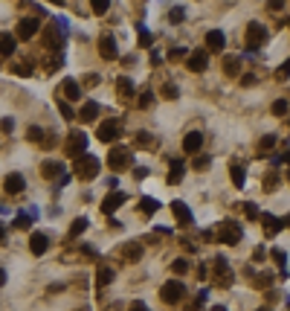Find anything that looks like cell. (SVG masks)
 <instances>
[{"instance_id": "obj_39", "label": "cell", "mask_w": 290, "mask_h": 311, "mask_svg": "<svg viewBox=\"0 0 290 311\" xmlns=\"http://www.w3.org/2000/svg\"><path fill=\"white\" fill-rule=\"evenodd\" d=\"M186 56H189V53H186L183 47H174L171 53H168V61H183Z\"/></svg>"}, {"instance_id": "obj_45", "label": "cell", "mask_w": 290, "mask_h": 311, "mask_svg": "<svg viewBox=\"0 0 290 311\" xmlns=\"http://www.w3.org/2000/svg\"><path fill=\"white\" fill-rule=\"evenodd\" d=\"M276 184H278L276 174H267V177H264V186H267V189H276Z\"/></svg>"}, {"instance_id": "obj_49", "label": "cell", "mask_w": 290, "mask_h": 311, "mask_svg": "<svg viewBox=\"0 0 290 311\" xmlns=\"http://www.w3.org/2000/svg\"><path fill=\"white\" fill-rule=\"evenodd\" d=\"M244 212H247L250 218H255V215H258V209H255V204H244Z\"/></svg>"}, {"instance_id": "obj_46", "label": "cell", "mask_w": 290, "mask_h": 311, "mask_svg": "<svg viewBox=\"0 0 290 311\" xmlns=\"http://www.w3.org/2000/svg\"><path fill=\"white\" fill-rule=\"evenodd\" d=\"M84 84H87V87H96V84H99V76H96V73L84 76Z\"/></svg>"}, {"instance_id": "obj_56", "label": "cell", "mask_w": 290, "mask_h": 311, "mask_svg": "<svg viewBox=\"0 0 290 311\" xmlns=\"http://www.w3.org/2000/svg\"><path fill=\"white\" fill-rule=\"evenodd\" d=\"M284 160H287V166H290V151H287V154H284Z\"/></svg>"}, {"instance_id": "obj_59", "label": "cell", "mask_w": 290, "mask_h": 311, "mask_svg": "<svg viewBox=\"0 0 290 311\" xmlns=\"http://www.w3.org/2000/svg\"><path fill=\"white\" fill-rule=\"evenodd\" d=\"M258 311H267V308H258Z\"/></svg>"}, {"instance_id": "obj_12", "label": "cell", "mask_w": 290, "mask_h": 311, "mask_svg": "<svg viewBox=\"0 0 290 311\" xmlns=\"http://www.w3.org/2000/svg\"><path fill=\"white\" fill-rule=\"evenodd\" d=\"M41 26H38V21L35 18H23V21H18V38H23V41H29V38H35V32H38Z\"/></svg>"}, {"instance_id": "obj_10", "label": "cell", "mask_w": 290, "mask_h": 311, "mask_svg": "<svg viewBox=\"0 0 290 311\" xmlns=\"http://www.w3.org/2000/svg\"><path fill=\"white\" fill-rule=\"evenodd\" d=\"M125 201H128L125 192H110V195H104V201H102V212H104V215H113Z\"/></svg>"}, {"instance_id": "obj_23", "label": "cell", "mask_w": 290, "mask_h": 311, "mask_svg": "<svg viewBox=\"0 0 290 311\" xmlns=\"http://www.w3.org/2000/svg\"><path fill=\"white\" fill-rule=\"evenodd\" d=\"M281 227H284V221L281 218H276V215H264V233L267 236H276Z\"/></svg>"}, {"instance_id": "obj_52", "label": "cell", "mask_w": 290, "mask_h": 311, "mask_svg": "<svg viewBox=\"0 0 290 311\" xmlns=\"http://www.w3.org/2000/svg\"><path fill=\"white\" fill-rule=\"evenodd\" d=\"M131 311H148V305H145V302H134V305H131Z\"/></svg>"}, {"instance_id": "obj_51", "label": "cell", "mask_w": 290, "mask_h": 311, "mask_svg": "<svg viewBox=\"0 0 290 311\" xmlns=\"http://www.w3.org/2000/svg\"><path fill=\"white\" fill-rule=\"evenodd\" d=\"M273 259H276L278 265H284V262H287V259H284V253H281V250H273Z\"/></svg>"}, {"instance_id": "obj_21", "label": "cell", "mask_w": 290, "mask_h": 311, "mask_svg": "<svg viewBox=\"0 0 290 311\" xmlns=\"http://www.w3.org/2000/svg\"><path fill=\"white\" fill-rule=\"evenodd\" d=\"M229 174H232V184H235V189H244V184H247V172H244L238 163H232V166H229Z\"/></svg>"}, {"instance_id": "obj_29", "label": "cell", "mask_w": 290, "mask_h": 311, "mask_svg": "<svg viewBox=\"0 0 290 311\" xmlns=\"http://www.w3.org/2000/svg\"><path fill=\"white\" fill-rule=\"evenodd\" d=\"M137 41H139V47H142V50H145V47H151V41H154V38H151V32H148V26H137Z\"/></svg>"}, {"instance_id": "obj_6", "label": "cell", "mask_w": 290, "mask_h": 311, "mask_svg": "<svg viewBox=\"0 0 290 311\" xmlns=\"http://www.w3.org/2000/svg\"><path fill=\"white\" fill-rule=\"evenodd\" d=\"M128 163H131V151L128 149H110V154H107V166H110L113 172L128 169Z\"/></svg>"}, {"instance_id": "obj_54", "label": "cell", "mask_w": 290, "mask_h": 311, "mask_svg": "<svg viewBox=\"0 0 290 311\" xmlns=\"http://www.w3.org/2000/svg\"><path fill=\"white\" fill-rule=\"evenodd\" d=\"M0 285H6V271L0 268Z\"/></svg>"}, {"instance_id": "obj_48", "label": "cell", "mask_w": 290, "mask_h": 311, "mask_svg": "<svg viewBox=\"0 0 290 311\" xmlns=\"http://www.w3.org/2000/svg\"><path fill=\"white\" fill-rule=\"evenodd\" d=\"M0 128H3V131H6V134H9L12 128H15V119H9V116H6V119H3V122H0Z\"/></svg>"}, {"instance_id": "obj_31", "label": "cell", "mask_w": 290, "mask_h": 311, "mask_svg": "<svg viewBox=\"0 0 290 311\" xmlns=\"http://www.w3.org/2000/svg\"><path fill=\"white\" fill-rule=\"evenodd\" d=\"M15 227H18V230H29V227H32V218H29V212H18V218H15Z\"/></svg>"}, {"instance_id": "obj_28", "label": "cell", "mask_w": 290, "mask_h": 311, "mask_svg": "<svg viewBox=\"0 0 290 311\" xmlns=\"http://www.w3.org/2000/svg\"><path fill=\"white\" fill-rule=\"evenodd\" d=\"M125 256H128V262H137L139 256H142V244H139V242L128 244V247H125Z\"/></svg>"}, {"instance_id": "obj_5", "label": "cell", "mask_w": 290, "mask_h": 311, "mask_svg": "<svg viewBox=\"0 0 290 311\" xmlns=\"http://www.w3.org/2000/svg\"><path fill=\"white\" fill-rule=\"evenodd\" d=\"M183 294H186V288H183V282H165L160 288V297H162V302H180L183 300Z\"/></svg>"}, {"instance_id": "obj_3", "label": "cell", "mask_w": 290, "mask_h": 311, "mask_svg": "<svg viewBox=\"0 0 290 311\" xmlns=\"http://www.w3.org/2000/svg\"><path fill=\"white\" fill-rule=\"evenodd\" d=\"M218 242H223V244H238L241 242V224L238 221H223L218 227Z\"/></svg>"}, {"instance_id": "obj_36", "label": "cell", "mask_w": 290, "mask_h": 311, "mask_svg": "<svg viewBox=\"0 0 290 311\" xmlns=\"http://www.w3.org/2000/svg\"><path fill=\"white\" fill-rule=\"evenodd\" d=\"M139 207H142V212H157V209H160V204H157L154 198H142V204H139Z\"/></svg>"}, {"instance_id": "obj_13", "label": "cell", "mask_w": 290, "mask_h": 311, "mask_svg": "<svg viewBox=\"0 0 290 311\" xmlns=\"http://www.w3.org/2000/svg\"><path fill=\"white\" fill-rule=\"evenodd\" d=\"M46 247H49V239H46L44 233H32V236H29V250H32L35 256L46 253Z\"/></svg>"}, {"instance_id": "obj_11", "label": "cell", "mask_w": 290, "mask_h": 311, "mask_svg": "<svg viewBox=\"0 0 290 311\" xmlns=\"http://www.w3.org/2000/svg\"><path fill=\"white\" fill-rule=\"evenodd\" d=\"M226 47V35L220 32V29H209L206 32V50L209 53H220Z\"/></svg>"}, {"instance_id": "obj_40", "label": "cell", "mask_w": 290, "mask_h": 311, "mask_svg": "<svg viewBox=\"0 0 290 311\" xmlns=\"http://www.w3.org/2000/svg\"><path fill=\"white\" fill-rule=\"evenodd\" d=\"M171 271H174V274H186V271H189V262H186V259H174Z\"/></svg>"}, {"instance_id": "obj_14", "label": "cell", "mask_w": 290, "mask_h": 311, "mask_svg": "<svg viewBox=\"0 0 290 311\" xmlns=\"http://www.w3.org/2000/svg\"><path fill=\"white\" fill-rule=\"evenodd\" d=\"M3 186H6V192H9V195H18V192H23V186H26V181H23V174L12 172L9 177L3 181Z\"/></svg>"}, {"instance_id": "obj_60", "label": "cell", "mask_w": 290, "mask_h": 311, "mask_svg": "<svg viewBox=\"0 0 290 311\" xmlns=\"http://www.w3.org/2000/svg\"><path fill=\"white\" fill-rule=\"evenodd\" d=\"M287 305H290V300H287Z\"/></svg>"}, {"instance_id": "obj_58", "label": "cell", "mask_w": 290, "mask_h": 311, "mask_svg": "<svg viewBox=\"0 0 290 311\" xmlns=\"http://www.w3.org/2000/svg\"><path fill=\"white\" fill-rule=\"evenodd\" d=\"M284 224H287V227H290V215H287V218H284Z\"/></svg>"}, {"instance_id": "obj_35", "label": "cell", "mask_w": 290, "mask_h": 311, "mask_svg": "<svg viewBox=\"0 0 290 311\" xmlns=\"http://www.w3.org/2000/svg\"><path fill=\"white\" fill-rule=\"evenodd\" d=\"M270 111H273V116H284V114H287V102H284V99H276Z\"/></svg>"}, {"instance_id": "obj_22", "label": "cell", "mask_w": 290, "mask_h": 311, "mask_svg": "<svg viewBox=\"0 0 290 311\" xmlns=\"http://www.w3.org/2000/svg\"><path fill=\"white\" fill-rule=\"evenodd\" d=\"M79 116H81V122H93V119L99 116V102H84Z\"/></svg>"}, {"instance_id": "obj_44", "label": "cell", "mask_w": 290, "mask_h": 311, "mask_svg": "<svg viewBox=\"0 0 290 311\" xmlns=\"http://www.w3.org/2000/svg\"><path fill=\"white\" fill-rule=\"evenodd\" d=\"M276 76H278V79H287V76H290V58H287V61H284V64H281V67L276 70Z\"/></svg>"}, {"instance_id": "obj_37", "label": "cell", "mask_w": 290, "mask_h": 311, "mask_svg": "<svg viewBox=\"0 0 290 311\" xmlns=\"http://www.w3.org/2000/svg\"><path fill=\"white\" fill-rule=\"evenodd\" d=\"M151 102H154V93H151V91H142V96H139V108H142V111H148Z\"/></svg>"}, {"instance_id": "obj_55", "label": "cell", "mask_w": 290, "mask_h": 311, "mask_svg": "<svg viewBox=\"0 0 290 311\" xmlns=\"http://www.w3.org/2000/svg\"><path fill=\"white\" fill-rule=\"evenodd\" d=\"M212 311H226V308H223V305H212Z\"/></svg>"}, {"instance_id": "obj_38", "label": "cell", "mask_w": 290, "mask_h": 311, "mask_svg": "<svg viewBox=\"0 0 290 311\" xmlns=\"http://www.w3.org/2000/svg\"><path fill=\"white\" fill-rule=\"evenodd\" d=\"M183 18H186V12L180 9V6H174V9L168 12V21L171 23H183Z\"/></svg>"}, {"instance_id": "obj_16", "label": "cell", "mask_w": 290, "mask_h": 311, "mask_svg": "<svg viewBox=\"0 0 290 311\" xmlns=\"http://www.w3.org/2000/svg\"><path fill=\"white\" fill-rule=\"evenodd\" d=\"M215 277H218V282H223V285L232 282V271H229V262H226V259H215Z\"/></svg>"}, {"instance_id": "obj_17", "label": "cell", "mask_w": 290, "mask_h": 311, "mask_svg": "<svg viewBox=\"0 0 290 311\" xmlns=\"http://www.w3.org/2000/svg\"><path fill=\"white\" fill-rule=\"evenodd\" d=\"M15 50H18V38L12 32H3L0 35V56H15Z\"/></svg>"}, {"instance_id": "obj_4", "label": "cell", "mask_w": 290, "mask_h": 311, "mask_svg": "<svg viewBox=\"0 0 290 311\" xmlns=\"http://www.w3.org/2000/svg\"><path fill=\"white\" fill-rule=\"evenodd\" d=\"M96 137L102 140V143H113V140L122 137V125L116 122V119H107L104 125H99V131H96Z\"/></svg>"}, {"instance_id": "obj_18", "label": "cell", "mask_w": 290, "mask_h": 311, "mask_svg": "<svg viewBox=\"0 0 290 311\" xmlns=\"http://www.w3.org/2000/svg\"><path fill=\"white\" fill-rule=\"evenodd\" d=\"M200 146H203L200 131H192V134H186V137H183V149L189 151V154H197V151H200Z\"/></svg>"}, {"instance_id": "obj_1", "label": "cell", "mask_w": 290, "mask_h": 311, "mask_svg": "<svg viewBox=\"0 0 290 311\" xmlns=\"http://www.w3.org/2000/svg\"><path fill=\"white\" fill-rule=\"evenodd\" d=\"M73 172L79 174L81 181H93L99 174V160L90 157V154H81L79 160H76V166H73Z\"/></svg>"}, {"instance_id": "obj_27", "label": "cell", "mask_w": 290, "mask_h": 311, "mask_svg": "<svg viewBox=\"0 0 290 311\" xmlns=\"http://www.w3.org/2000/svg\"><path fill=\"white\" fill-rule=\"evenodd\" d=\"M96 282H99V288H104L107 282H113V271H110L107 265H102L99 271H96Z\"/></svg>"}, {"instance_id": "obj_26", "label": "cell", "mask_w": 290, "mask_h": 311, "mask_svg": "<svg viewBox=\"0 0 290 311\" xmlns=\"http://www.w3.org/2000/svg\"><path fill=\"white\" fill-rule=\"evenodd\" d=\"M64 96H67V99H79L81 96V84L76 79H64Z\"/></svg>"}, {"instance_id": "obj_57", "label": "cell", "mask_w": 290, "mask_h": 311, "mask_svg": "<svg viewBox=\"0 0 290 311\" xmlns=\"http://www.w3.org/2000/svg\"><path fill=\"white\" fill-rule=\"evenodd\" d=\"M0 244H3V227H0Z\"/></svg>"}, {"instance_id": "obj_8", "label": "cell", "mask_w": 290, "mask_h": 311, "mask_svg": "<svg viewBox=\"0 0 290 311\" xmlns=\"http://www.w3.org/2000/svg\"><path fill=\"white\" fill-rule=\"evenodd\" d=\"M264 38H267V29L261 26V23H255V21H253L250 26H247V47H250V50H258Z\"/></svg>"}, {"instance_id": "obj_20", "label": "cell", "mask_w": 290, "mask_h": 311, "mask_svg": "<svg viewBox=\"0 0 290 311\" xmlns=\"http://www.w3.org/2000/svg\"><path fill=\"white\" fill-rule=\"evenodd\" d=\"M61 41H64V38H61V32H58V23H52V26L44 32V44L55 50V47H61Z\"/></svg>"}, {"instance_id": "obj_15", "label": "cell", "mask_w": 290, "mask_h": 311, "mask_svg": "<svg viewBox=\"0 0 290 311\" xmlns=\"http://www.w3.org/2000/svg\"><path fill=\"white\" fill-rule=\"evenodd\" d=\"M171 215L180 221V224H192V209L186 207L183 201H174L171 204Z\"/></svg>"}, {"instance_id": "obj_24", "label": "cell", "mask_w": 290, "mask_h": 311, "mask_svg": "<svg viewBox=\"0 0 290 311\" xmlns=\"http://www.w3.org/2000/svg\"><path fill=\"white\" fill-rule=\"evenodd\" d=\"M183 160H174L171 166H168V184H180L183 181Z\"/></svg>"}, {"instance_id": "obj_53", "label": "cell", "mask_w": 290, "mask_h": 311, "mask_svg": "<svg viewBox=\"0 0 290 311\" xmlns=\"http://www.w3.org/2000/svg\"><path fill=\"white\" fill-rule=\"evenodd\" d=\"M137 143H139V146H148V143H151V137H148V134H139V137H137Z\"/></svg>"}, {"instance_id": "obj_47", "label": "cell", "mask_w": 290, "mask_h": 311, "mask_svg": "<svg viewBox=\"0 0 290 311\" xmlns=\"http://www.w3.org/2000/svg\"><path fill=\"white\" fill-rule=\"evenodd\" d=\"M284 6V0H267V9H273V12H278Z\"/></svg>"}, {"instance_id": "obj_32", "label": "cell", "mask_w": 290, "mask_h": 311, "mask_svg": "<svg viewBox=\"0 0 290 311\" xmlns=\"http://www.w3.org/2000/svg\"><path fill=\"white\" fill-rule=\"evenodd\" d=\"M90 9L96 15H104V12L110 9V0H90Z\"/></svg>"}, {"instance_id": "obj_50", "label": "cell", "mask_w": 290, "mask_h": 311, "mask_svg": "<svg viewBox=\"0 0 290 311\" xmlns=\"http://www.w3.org/2000/svg\"><path fill=\"white\" fill-rule=\"evenodd\" d=\"M209 166V157H197L195 160V169H206Z\"/></svg>"}, {"instance_id": "obj_7", "label": "cell", "mask_w": 290, "mask_h": 311, "mask_svg": "<svg viewBox=\"0 0 290 311\" xmlns=\"http://www.w3.org/2000/svg\"><path fill=\"white\" fill-rule=\"evenodd\" d=\"M99 53H102V58H107V61L119 58V47H116V38L110 32H104L102 38H99Z\"/></svg>"}, {"instance_id": "obj_34", "label": "cell", "mask_w": 290, "mask_h": 311, "mask_svg": "<svg viewBox=\"0 0 290 311\" xmlns=\"http://www.w3.org/2000/svg\"><path fill=\"white\" fill-rule=\"evenodd\" d=\"M273 146H276V137H273V134H267V137L258 143V151H261V154H267V151L273 149Z\"/></svg>"}, {"instance_id": "obj_43", "label": "cell", "mask_w": 290, "mask_h": 311, "mask_svg": "<svg viewBox=\"0 0 290 311\" xmlns=\"http://www.w3.org/2000/svg\"><path fill=\"white\" fill-rule=\"evenodd\" d=\"M58 111H61V116H64V119H73V116H76V114H73V108H70L67 102H58Z\"/></svg>"}, {"instance_id": "obj_9", "label": "cell", "mask_w": 290, "mask_h": 311, "mask_svg": "<svg viewBox=\"0 0 290 311\" xmlns=\"http://www.w3.org/2000/svg\"><path fill=\"white\" fill-rule=\"evenodd\" d=\"M206 64H209V50H195V53H189V58H186V67L192 70V73L206 70Z\"/></svg>"}, {"instance_id": "obj_2", "label": "cell", "mask_w": 290, "mask_h": 311, "mask_svg": "<svg viewBox=\"0 0 290 311\" xmlns=\"http://www.w3.org/2000/svg\"><path fill=\"white\" fill-rule=\"evenodd\" d=\"M87 134L84 131H70V137H67V143H64V151H67L70 157H76L79 160L81 154H87Z\"/></svg>"}, {"instance_id": "obj_41", "label": "cell", "mask_w": 290, "mask_h": 311, "mask_svg": "<svg viewBox=\"0 0 290 311\" xmlns=\"http://www.w3.org/2000/svg\"><path fill=\"white\" fill-rule=\"evenodd\" d=\"M162 96H165V99H177V96H180V91H177L174 84H165V87H162Z\"/></svg>"}, {"instance_id": "obj_25", "label": "cell", "mask_w": 290, "mask_h": 311, "mask_svg": "<svg viewBox=\"0 0 290 311\" xmlns=\"http://www.w3.org/2000/svg\"><path fill=\"white\" fill-rule=\"evenodd\" d=\"M61 172H64V166L55 163V160H46L44 166H41V174H44V177H58Z\"/></svg>"}, {"instance_id": "obj_19", "label": "cell", "mask_w": 290, "mask_h": 311, "mask_svg": "<svg viewBox=\"0 0 290 311\" xmlns=\"http://www.w3.org/2000/svg\"><path fill=\"white\" fill-rule=\"evenodd\" d=\"M223 73L232 76V79H235V76H241V56H226V58H223Z\"/></svg>"}, {"instance_id": "obj_42", "label": "cell", "mask_w": 290, "mask_h": 311, "mask_svg": "<svg viewBox=\"0 0 290 311\" xmlns=\"http://www.w3.org/2000/svg\"><path fill=\"white\" fill-rule=\"evenodd\" d=\"M26 137L32 140V143H38V140L44 137V131H41V128H38V125H32V128H29V131H26Z\"/></svg>"}, {"instance_id": "obj_33", "label": "cell", "mask_w": 290, "mask_h": 311, "mask_svg": "<svg viewBox=\"0 0 290 311\" xmlns=\"http://www.w3.org/2000/svg\"><path fill=\"white\" fill-rule=\"evenodd\" d=\"M134 93V81L131 79H119V96L125 99V96H131Z\"/></svg>"}, {"instance_id": "obj_30", "label": "cell", "mask_w": 290, "mask_h": 311, "mask_svg": "<svg viewBox=\"0 0 290 311\" xmlns=\"http://www.w3.org/2000/svg\"><path fill=\"white\" fill-rule=\"evenodd\" d=\"M84 230H87V218H76V221H73V227H70V239L81 236Z\"/></svg>"}]
</instances>
